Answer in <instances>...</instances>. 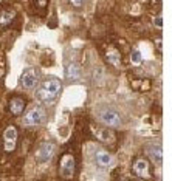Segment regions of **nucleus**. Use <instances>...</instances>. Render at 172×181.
Instances as JSON below:
<instances>
[{"instance_id":"7","label":"nucleus","mask_w":172,"mask_h":181,"mask_svg":"<svg viewBox=\"0 0 172 181\" xmlns=\"http://www.w3.org/2000/svg\"><path fill=\"white\" fill-rule=\"evenodd\" d=\"M37 81H39V74H37V71L34 68H28V70L23 71L22 78H20V84H22L23 88L31 90V88H34V87H36Z\"/></svg>"},{"instance_id":"21","label":"nucleus","mask_w":172,"mask_h":181,"mask_svg":"<svg viewBox=\"0 0 172 181\" xmlns=\"http://www.w3.org/2000/svg\"><path fill=\"white\" fill-rule=\"evenodd\" d=\"M3 78V65H0V81Z\"/></svg>"},{"instance_id":"22","label":"nucleus","mask_w":172,"mask_h":181,"mask_svg":"<svg viewBox=\"0 0 172 181\" xmlns=\"http://www.w3.org/2000/svg\"><path fill=\"white\" fill-rule=\"evenodd\" d=\"M0 150H2V142H0Z\"/></svg>"},{"instance_id":"13","label":"nucleus","mask_w":172,"mask_h":181,"mask_svg":"<svg viewBox=\"0 0 172 181\" xmlns=\"http://www.w3.org/2000/svg\"><path fill=\"white\" fill-rule=\"evenodd\" d=\"M25 105H26L25 99H22V98H19V96H14V98H11V101H9L8 108H9V112H11L13 115H20L23 112Z\"/></svg>"},{"instance_id":"12","label":"nucleus","mask_w":172,"mask_h":181,"mask_svg":"<svg viewBox=\"0 0 172 181\" xmlns=\"http://www.w3.org/2000/svg\"><path fill=\"white\" fill-rule=\"evenodd\" d=\"M146 152H147V155L150 156V160H152L155 164H158V166L163 164V149H161V146L149 144L146 147Z\"/></svg>"},{"instance_id":"1","label":"nucleus","mask_w":172,"mask_h":181,"mask_svg":"<svg viewBox=\"0 0 172 181\" xmlns=\"http://www.w3.org/2000/svg\"><path fill=\"white\" fill-rule=\"evenodd\" d=\"M61 88H62V84L57 79H48L39 87L36 96L39 98L40 101H44V102H51L59 96Z\"/></svg>"},{"instance_id":"20","label":"nucleus","mask_w":172,"mask_h":181,"mask_svg":"<svg viewBox=\"0 0 172 181\" xmlns=\"http://www.w3.org/2000/svg\"><path fill=\"white\" fill-rule=\"evenodd\" d=\"M155 25H157V26H160V28H161V26H163V19H161V17H158L157 20H155Z\"/></svg>"},{"instance_id":"3","label":"nucleus","mask_w":172,"mask_h":181,"mask_svg":"<svg viewBox=\"0 0 172 181\" xmlns=\"http://www.w3.org/2000/svg\"><path fill=\"white\" fill-rule=\"evenodd\" d=\"M74 170H76V161H74V156L73 155H65L61 156L59 160V172H61V177L62 178H73L74 177Z\"/></svg>"},{"instance_id":"6","label":"nucleus","mask_w":172,"mask_h":181,"mask_svg":"<svg viewBox=\"0 0 172 181\" xmlns=\"http://www.w3.org/2000/svg\"><path fill=\"white\" fill-rule=\"evenodd\" d=\"M17 129L14 127V125H9V127L5 130L3 133V149L6 153H11L14 152L16 146H17Z\"/></svg>"},{"instance_id":"18","label":"nucleus","mask_w":172,"mask_h":181,"mask_svg":"<svg viewBox=\"0 0 172 181\" xmlns=\"http://www.w3.org/2000/svg\"><path fill=\"white\" fill-rule=\"evenodd\" d=\"M132 62L133 64H141V54H139L137 50L132 51Z\"/></svg>"},{"instance_id":"2","label":"nucleus","mask_w":172,"mask_h":181,"mask_svg":"<svg viewBox=\"0 0 172 181\" xmlns=\"http://www.w3.org/2000/svg\"><path fill=\"white\" fill-rule=\"evenodd\" d=\"M103 54H104V59L107 64H110L112 67L115 68H121L122 67V53L120 51V48L116 45H104L103 47Z\"/></svg>"},{"instance_id":"16","label":"nucleus","mask_w":172,"mask_h":181,"mask_svg":"<svg viewBox=\"0 0 172 181\" xmlns=\"http://www.w3.org/2000/svg\"><path fill=\"white\" fill-rule=\"evenodd\" d=\"M33 2V6L34 9L37 11V14L39 16H44L45 11L48 8V3H50V0H31Z\"/></svg>"},{"instance_id":"17","label":"nucleus","mask_w":172,"mask_h":181,"mask_svg":"<svg viewBox=\"0 0 172 181\" xmlns=\"http://www.w3.org/2000/svg\"><path fill=\"white\" fill-rule=\"evenodd\" d=\"M149 8L154 14H158L161 11V0H149Z\"/></svg>"},{"instance_id":"8","label":"nucleus","mask_w":172,"mask_h":181,"mask_svg":"<svg viewBox=\"0 0 172 181\" xmlns=\"http://www.w3.org/2000/svg\"><path fill=\"white\" fill-rule=\"evenodd\" d=\"M55 149H56V146L53 144V142H44V144H40L37 152H36V160L39 163L48 161L53 155H55Z\"/></svg>"},{"instance_id":"9","label":"nucleus","mask_w":172,"mask_h":181,"mask_svg":"<svg viewBox=\"0 0 172 181\" xmlns=\"http://www.w3.org/2000/svg\"><path fill=\"white\" fill-rule=\"evenodd\" d=\"M95 161L99 167L103 169H109L115 166V158L112 153H109L107 150H96L95 153Z\"/></svg>"},{"instance_id":"4","label":"nucleus","mask_w":172,"mask_h":181,"mask_svg":"<svg viewBox=\"0 0 172 181\" xmlns=\"http://www.w3.org/2000/svg\"><path fill=\"white\" fill-rule=\"evenodd\" d=\"M99 121L101 124L107 125V127H120L121 125V116L120 113H118L116 110H113V108H103V110L99 112Z\"/></svg>"},{"instance_id":"5","label":"nucleus","mask_w":172,"mask_h":181,"mask_svg":"<svg viewBox=\"0 0 172 181\" xmlns=\"http://www.w3.org/2000/svg\"><path fill=\"white\" fill-rule=\"evenodd\" d=\"M45 119H47V112H45V108H42V107H34V108H31V110L23 116V121H22V122H23L25 125H37V124H42Z\"/></svg>"},{"instance_id":"19","label":"nucleus","mask_w":172,"mask_h":181,"mask_svg":"<svg viewBox=\"0 0 172 181\" xmlns=\"http://www.w3.org/2000/svg\"><path fill=\"white\" fill-rule=\"evenodd\" d=\"M82 2H84V0H71V3L74 5V6H81V5H82Z\"/></svg>"},{"instance_id":"11","label":"nucleus","mask_w":172,"mask_h":181,"mask_svg":"<svg viewBox=\"0 0 172 181\" xmlns=\"http://www.w3.org/2000/svg\"><path fill=\"white\" fill-rule=\"evenodd\" d=\"M149 161L144 160V158H137L132 164V170L138 177H147L149 175Z\"/></svg>"},{"instance_id":"10","label":"nucleus","mask_w":172,"mask_h":181,"mask_svg":"<svg viewBox=\"0 0 172 181\" xmlns=\"http://www.w3.org/2000/svg\"><path fill=\"white\" fill-rule=\"evenodd\" d=\"M95 135L98 136V139L103 142V144L109 146V147H113L116 144V136H115L113 132L109 130V129H101V130L96 132Z\"/></svg>"},{"instance_id":"14","label":"nucleus","mask_w":172,"mask_h":181,"mask_svg":"<svg viewBox=\"0 0 172 181\" xmlns=\"http://www.w3.org/2000/svg\"><path fill=\"white\" fill-rule=\"evenodd\" d=\"M14 19H16L14 9H0V26H2V28L11 25Z\"/></svg>"},{"instance_id":"15","label":"nucleus","mask_w":172,"mask_h":181,"mask_svg":"<svg viewBox=\"0 0 172 181\" xmlns=\"http://www.w3.org/2000/svg\"><path fill=\"white\" fill-rule=\"evenodd\" d=\"M65 78L67 81H76L81 78V70L78 67V64L70 62L65 65Z\"/></svg>"}]
</instances>
